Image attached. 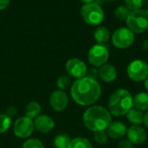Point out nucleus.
I'll use <instances>...</instances> for the list:
<instances>
[{
	"label": "nucleus",
	"mask_w": 148,
	"mask_h": 148,
	"mask_svg": "<svg viewBox=\"0 0 148 148\" xmlns=\"http://www.w3.org/2000/svg\"><path fill=\"white\" fill-rule=\"evenodd\" d=\"M71 138L66 134H60L55 137L53 144L56 148H69Z\"/></svg>",
	"instance_id": "20"
},
{
	"label": "nucleus",
	"mask_w": 148,
	"mask_h": 148,
	"mask_svg": "<svg viewBox=\"0 0 148 148\" xmlns=\"http://www.w3.org/2000/svg\"><path fill=\"white\" fill-rule=\"evenodd\" d=\"M94 37H95V40L96 41L97 44H102L103 45V43L107 42L109 40L110 32L106 27L101 26V27H98L95 30Z\"/></svg>",
	"instance_id": "17"
},
{
	"label": "nucleus",
	"mask_w": 148,
	"mask_h": 148,
	"mask_svg": "<svg viewBox=\"0 0 148 148\" xmlns=\"http://www.w3.org/2000/svg\"><path fill=\"white\" fill-rule=\"evenodd\" d=\"M143 123L148 128V111L144 114V121H143Z\"/></svg>",
	"instance_id": "32"
},
{
	"label": "nucleus",
	"mask_w": 148,
	"mask_h": 148,
	"mask_svg": "<svg viewBox=\"0 0 148 148\" xmlns=\"http://www.w3.org/2000/svg\"><path fill=\"white\" fill-rule=\"evenodd\" d=\"M69 148H93L91 142L82 137H77L75 139H71Z\"/></svg>",
	"instance_id": "21"
},
{
	"label": "nucleus",
	"mask_w": 148,
	"mask_h": 148,
	"mask_svg": "<svg viewBox=\"0 0 148 148\" xmlns=\"http://www.w3.org/2000/svg\"><path fill=\"white\" fill-rule=\"evenodd\" d=\"M128 77L134 82H143L148 77V65L141 60H134L127 69Z\"/></svg>",
	"instance_id": "7"
},
{
	"label": "nucleus",
	"mask_w": 148,
	"mask_h": 148,
	"mask_svg": "<svg viewBox=\"0 0 148 148\" xmlns=\"http://www.w3.org/2000/svg\"><path fill=\"white\" fill-rule=\"evenodd\" d=\"M82 3H84L85 4H88V3H94L95 0H80Z\"/></svg>",
	"instance_id": "33"
},
{
	"label": "nucleus",
	"mask_w": 148,
	"mask_h": 148,
	"mask_svg": "<svg viewBox=\"0 0 148 148\" xmlns=\"http://www.w3.org/2000/svg\"><path fill=\"white\" fill-rule=\"evenodd\" d=\"M145 82V88H147V90L148 91V77L144 81Z\"/></svg>",
	"instance_id": "34"
},
{
	"label": "nucleus",
	"mask_w": 148,
	"mask_h": 148,
	"mask_svg": "<svg viewBox=\"0 0 148 148\" xmlns=\"http://www.w3.org/2000/svg\"><path fill=\"white\" fill-rule=\"evenodd\" d=\"M104 1H108V2H111V1H115V0H104Z\"/></svg>",
	"instance_id": "36"
},
{
	"label": "nucleus",
	"mask_w": 148,
	"mask_h": 148,
	"mask_svg": "<svg viewBox=\"0 0 148 148\" xmlns=\"http://www.w3.org/2000/svg\"><path fill=\"white\" fill-rule=\"evenodd\" d=\"M11 125V118L6 114H0V134L5 133Z\"/></svg>",
	"instance_id": "23"
},
{
	"label": "nucleus",
	"mask_w": 148,
	"mask_h": 148,
	"mask_svg": "<svg viewBox=\"0 0 148 148\" xmlns=\"http://www.w3.org/2000/svg\"><path fill=\"white\" fill-rule=\"evenodd\" d=\"M127 127L121 121H111L107 128V134L114 140H119L127 134Z\"/></svg>",
	"instance_id": "14"
},
{
	"label": "nucleus",
	"mask_w": 148,
	"mask_h": 148,
	"mask_svg": "<svg viewBox=\"0 0 148 148\" xmlns=\"http://www.w3.org/2000/svg\"><path fill=\"white\" fill-rule=\"evenodd\" d=\"M134 106L140 111L148 110V93H138L134 97Z\"/></svg>",
	"instance_id": "16"
},
{
	"label": "nucleus",
	"mask_w": 148,
	"mask_h": 148,
	"mask_svg": "<svg viewBox=\"0 0 148 148\" xmlns=\"http://www.w3.org/2000/svg\"><path fill=\"white\" fill-rule=\"evenodd\" d=\"M130 12L131 11L126 7V5H120L114 10V16L121 21H126Z\"/></svg>",
	"instance_id": "22"
},
{
	"label": "nucleus",
	"mask_w": 148,
	"mask_h": 148,
	"mask_svg": "<svg viewBox=\"0 0 148 148\" xmlns=\"http://www.w3.org/2000/svg\"><path fill=\"white\" fill-rule=\"evenodd\" d=\"M125 5L130 11H135L141 9L143 0H125Z\"/></svg>",
	"instance_id": "24"
},
{
	"label": "nucleus",
	"mask_w": 148,
	"mask_h": 148,
	"mask_svg": "<svg viewBox=\"0 0 148 148\" xmlns=\"http://www.w3.org/2000/svg\"><path fill=\"white\" fill-rule=\"evenodd\" d=\"M100 78L105 82H112L117 77V70L111 64H104L98 71Z\"/></svg>",
	"instance_id": "15"
},
{
	"label": "nucleus",
	"mask_w": 148,
	"mask_h": 148,
	"mask_svg": "<svg viewBox=\"0 0 148 148\" xmlns=\"http://www.w3.org/2000/svg\"><path fill=\"white\" fill-rule=\"evenodd\" d=\"M127 28L136 34L148 29V9H140L131 11L126 20Z\"/></svg>",
	"instance_id": "4"
},
{
	"label": "nucleus",
	"mask_w": 148,
	"mask_h": 148,
	"mask_svg": "<svg viewBox=\"0 0 148 148\" xmlns=\"http://www.w3.org/2000/svg\"><path fill=\"white\" fill-rule=\"evenodd\" d=\"M41 112H42L41 105L36 101H30L25 107L24 114H25V116L33 120V119H36L37 116H39Z\"/></svg>",
	"instance_id": "18"
},
{
	"label": "nucleus",
	"mask_w": 148,
	"mask_h": 148,
	"mask_svg": "<svg viewBox=\"0 0 148 148\" xmlns=\"http://www.w3.org/2000/svg\"><path fill=\"white\" fill-rule=\"evenodd\" d=\"M81 15L84 22L89 25H99L104 18L103 10L95 3L84 4L81 10Z\"/></svg>",
	"instance_id": "5"
},
{
	"label": "nucleus",
	"mask_w": 148,
	"mask_h": 148,
	"mask_svg": "<svg viewBox=\"0 0 148 148\" xmlns=\"http://www.w3.org/2000/svg\"><path fill=\"white\" fill-rule=\"evenodd\" d=\"M87 77L88 78H91V79H94V80H96V78L99 76V74H98V71L95 69H90L89 70L87 71V75H86Z\"/></svg>",
	"instance_id": "29"
},
{
	"label": "nucleus",
	"mask_w": 148,
	"mask_h": 148,
	"mask_svg": "<svg viewBox=\"0 0 148 148\" xmlns=\"http://www.w3.org/2000/svg\"><path fill=\"white\" fill-rule=\"evenodd\" d=\"M82 121L84 126L93 131H105L112 121L110 112L102 106H92L83 114Z\"/></svg>",
	"instance_id": "2"
},
{
	"label": "nucleus",
	"mask_w": 148,
	"mask_h": 148,
	"mask_svg": "<svg viewBox=\"0 0 148 148\" xmlns=\"http://www.w3.org/2000/svg\"><path fill=\"white\" fill-rule=\"evenodd\" d=\"M147 30H148V29H147Z\"/></svg>",
	"instance_id": "38"
},
{
	"label": "nucleus",
	"mask_w": 148,
	"mask_h": 148,
	"mask_svg": "<svg viewBox=\"0 0 148 148\" xmlns=\"http://www.w3.org/2000/svg\"><path fill=\"white\" fill-rule=\"evenodd\" d=\"M127 135L128 140H130L133 144L135 145H140L144 143L147 138L146 130L140 126L136 125H134L127 129Z\"/></svg>",
	"instance_id": "12"
},
{
	"label": "nucleus",
	"mask_w": 148,
	"mask_h": 148,
	"mask_svg": "<svg viewBox=\"0 0 148 148\" xmlns=\"http://www.w3.org/2000/svg\"><path fill=\"white\" fill-rule=\"evenodd\" d=\"M34 125H35V128L38 132L42 134H48L54 129L55 121L49 115L40 114L35 119Z\"/></svg>",
	"instance_id": "13"
},
{
	"label": "nucleus",
	"mask_w": 148,
	"mask_h": 148,
	"mask_svg": "<svg viewBox=\"0 0 148 148\" xmlns=\"http://www.w3.org/2000/svg\"><path fill=\"white\" fill-rule=\"evenodd\" d=\"M109 58V52L106 46L102 44L94 45L88 51V59L90 64L95 67H101L106 64Z\"/></svg>",
	"instance_id": "8"
},
{
	"label": "nucleus",
	"mask_w": 148,
	"mask_h": 148,
	"mask_svg": "<svg viewBox=\"0 0 148 148\" xmlns=\"http://www.w3.org/2000/svg\"><path fill=\"white\" fill-rule=\"evenodd\" d=\"M147 65H148V61H147Z\"/></svg>",
	"instance_id": "37"
},
{
	"label": "nucleus",
	"mask_w": 148,
	"mask_h": 148,
	"mask_svg": "<svg viewBox=\"0 0 148 148\" xmlns=\"http://www.w3.org/2000/svg\"><path fill=\"white\" fill-rule=\"evenodd\" d=\"M35 130L34 121L27 116L18 118L13 126L14 134L20 139L29 138Z\"/></svg>",
	"instance_id": "9"
},
{
	"label": "nucleus",
	"mask_w": 148,
	"mask_h": 148,
	"mask_svg": "<svg viewBox=\"0 0 148 148\" xmlns=\"http://www.w3.org/2000/svg\"><path fill=\"white\" fill-rule=\"evenodd\" d=\"M117 148H134V144L128 140H123L119 142Z\"/></svg>",
	"instance_id": "28"
},
{
	"label": "nucleus",
	"mask_w": 148,
	"mask_h": 148,
	"mask_svg": "<svg viewBox=\"0 0 148 148\" xmlns=\"http://www.w3.org/2000/svg\"><path fill=\"white\" fill-rule=\"evenodd\" d=\"M16 109L15 108L11 107V108H8V109H7L6 114H7L8 116H10V118H11V117H13V116H15V115H16Z\"/></svg>",
	"instance_id": "30"
},
{
	"label": "nucleus",
	"mask_w": 148,
	"mask_h": 148,
	"mask_svg": "<svg viewBox=\"0 0 148 148\" xmlns=\"http://www.w3.org/2000/svg\"><path fill=\"white\" fill-rule=\"evenodd\" d=\"M143 4H144L147 8H148V0H143Z\"/></svg>",
	"instance_id": "35"
},
{
	"label": "nucleus",
	"mask_w": 148,
	"mask_h": 148,
	"mask_svg": "<svg viewBox=\"0 0 148 148\" xmlns=\"http://www.w3.org/2000/svg\"><path fill=\"white\" fill-rule=\"evenodd\" d=\"M51 108L56 112H62L66 109L69 104V97L62 90L54 91L49 97Z\"/></svg>",
	"instance_id": "11"
},
{
	"label": "nucleus",
	"mask_w": 148,
	"mask_h": 148,
	"mask_svg": "<svg viewBox=\"0 0 148 148\" xmlns=\"http://www.w3.org/2000/svg\"><path fill=\"white\" fill-rule=\"evenodd\" d=\"M101 94L100 83L87 76L77 79L71 86L72 99L81 106H90L95 103Z\"/></svg>",
	"instance_id": "1"
},
{
	"label": "nucleus",
	"mask_w": 148,
	"mask_h": 148,
	"mask_svg": "<svg viewBox=\"0 0 148 148\" xmlns=\"http://www.w3.org/2000/svg\"><path fill=\"white\" fill-rule=\"evenodd\" d=\"M66 70L68 74L75 79L85 77L87 75L88 68L84 62L78 58L69 59L66 63Z\"/></svg>",
	"instance_id": "10"
},
{
	"label": "nucleus",
	"mask_w": 148,
	"mask_h": 148,
	"mask_svg": "<svg viewBox=\"0 0 148 148\" xmlns=\"http://www.w3.org/2000/svg\"><path fill=\"white\" fill-rule=\"evenodd\" d=\"M127 118L134 125L140 126L144 121V114L137 108H132L127 114Z\"/></svg>",
	"instance_id": "19"
},
{
	"label": "nucleus",
	"mask_w": 148,
	"mask_h": 148,
	"mask_svg": "<svg viewBox=\"0 0 148 148\" xmlns=\"http://www.w3.org/2000/svg\"><path fill=\"white\" fill-rule=\"evenodd\" d=\"M22 148H44V146L38 139H29L23 144Z\"/></svg>",
	"instance_id": "26"
},
{
	"label": "nucleus",
	"mask_w": 148,
	"mask_h": 148,
	"mask_svg": "<svg viewBox=\"0 0 148 148\" xmlns=\"http://www.w3.org/2000/svg\"><path fill=\"white\" fill-rule=\"evenodd\" d=\"M108 135L107 132H105V131H98V132H95L94 140L97 144L104 145L108 141Z\"/></svg>",
	"instance_id": "27"
},
{
	"label": "nucleus",
	"mask_w": 148,
	"mask_h": 148,
	"mask_svg": "<svg viewBox=\"0 0 148 148\" xmlns=\"http://www.w3.org/2000/svg\"><path fill=\"white\" fill-rule=\"evenodd\" d=\"M134 42V33L128 28L121 27L117 29L112 35L113 44L120 49L129 48Z\"/></svg>",
	"instance_id": "6"
},
{
	"label": "nucleus",
	"mask_w": 148,
	"mask_h": 148,
	"mask_svg": "<svg viewBox=\"0 0 148 148\" xmlns=\"http://www.w3.org/2000/svg\"><path fill=\"white\" fill-rule=\"evenodd\" d=\"M10 0H0V10H3L8 7Z\"/></svg>",
	"instance_id": "31"
},
{
	"label": "nucleus",
	"mask_w": 148,
	"mask_h": 148,
	"mask_svg": "<svg viewBox=\"0 0 148 148\" xmlns=\"http://www.w3.org/2000/svg\"><path fill=\"white\" fill-rule=\"evenodd\" d=\"M134 107V97L129 91L119 88L112 93L108 100V108L111 114L120 117L127 114Z\"/></svg>",
	"instance_id": "3"
},
{
	"label": "nucleus",
	"mask_w": 148,
	"mask_h": 148,
	"mask_svg": "<svg viewBox=\"0 0 148 148\" xmlns=\"http://www.w3.org/2000/svg\"><path fill=\"white\" fill-rule=\"evenodd\" d=\"M56 85L60 90H63L68 88L71 85V80L70 76L69 75H62L58 78L56 82Z\"/></svg>",
	"instance_id": "25"
}]
</instances>
